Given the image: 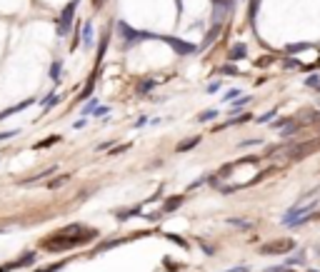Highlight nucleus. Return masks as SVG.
Here are the masks:
<instances>
[{"instance_id":"obj_4","label":"nucleus","mask_w":320,"mask_h":272,"mask_svg":"<svg viewBox=\"0 0 320 272\" xmlns=\"http://www.w3.org/2000/svg\"><path fill=\"white\" fill-rule=\"evenodd\" d=\"M230 8H233V0H215V10H213V23H215V25H220V23L225 20V15L230 13Z\"/></svg>"},{"instance_id":"obj_5","label":"nucleus","mask_w":320,"mask_h":272,"mask_svg":"<svg viewBox=\"0 0 320 272\" xmlns=\"http://www.w3.org/2000/svg\"><path fill=\"white\" fill-rule=\"evenodd\" d=\"M293 247H295V242L293 240H280V242H270V245H265L263 252H265V255H280V252H290Z\"/></svg>"},{"instance_id":"obj_16","label":"nucleus","mask_w":320,"mask_h":272,"mask_svg":"<svg viewBox=\"0 0 320 272\" xmlns=\"http://www.w3.org/2000/svg\"><path fill=\"white\" fill-rule=\"evenodd\" d=\"M58 95H55V92H50V95H48V100H45V108H53V105H58Z\"/></svg>"},{"instance_id":"obj_25","label":"nucleus","mask_w":320,"mask_h":272,"mask_svg":"<svg viewBox=\"0 0 320 272\" xmlns=\"http://www.w3.org/2000/svg\"><path fill=\"white\" fill-rule=\"evenodd\" d=\"M168 237H170V240H173V242H178V245H180V247H185V240H180V237H178V235H168Z\"/></svg>"},{"instance_id":"obj_19","label":"nucleus","mask_w":320,"mask_h":272,"mask_svg":"<svg viewBox=\"0 0 320 272\" xmlns=\"http://www.w3.org/2000/svg\"><path fill=\"white\" fill-rule=\"evenodd\" d=\"M303 262H305V260H303V255H298V257H290L285 265H303Z\"/></svg>"},{"instance_id":"obj_11","label":"nucleus","mask_w":320,"mask_h":272,"mask_svg":"<svg viewBox=\"0 0 320 272\" xmlns=\"http://www.w3.org/2000/svg\"><path fill=\"white\" fill-rule=\"evenodd\" d=\"M155 85H158V80H153V78H148V80H143V83L138 85V90H140V92H148V90H150V88H155Z\"/></svg>"},{"instance_id":"obj_27","label":"nucleus","mask_w":320,"mask_h":272,"mask_svg":"<svg viewBox=\"0 0 320 272\" xmlns=\"http://www.w3.org/2000/svg\"><path fill=\"white\" fill-rule=\"evenodd\" d=\"M93 3H95V8H100V5H103V0H93Z\"/></svg>"},{"instance_id":"obj_13","label":"nucleus","mask_w":320,"mask_h":272,"mask_svg":"<svg viewBox=\"0 0 320 272\" xmlns=\"http://www.w3.org/2000/svg\"><path fill=\"white\" fill-rule=\"evenodd\" d=\"M215 115H218V110H205V113H200V115H198V120H200V122H208V120H213Z\"/></svg>"},{"instance_id":"obj_22","label":"nucleus","mask_w":320,"mask_h":272,"mask_svg":"<svg viewBox=\"0 0 320 272\" xmlns=\"http://www.w3.org/2000/svg\"><path fill=\"white\" fill-rule=\"evenodd\" d=\"M273 118H275V113H265V115H263V118H260L258 122H270Z\"/></svg>"},{"instance_id":"obj_8","label":"nucleus","mask_w":320,"mask_h":272,"mask_svg":"<svg viewBox=\"0 0 320 272\" xmlns=\"http://www.w3.org/2000/svg\"><path fill=\"white\" fill-rule=\"evenodd\" d=\"M140 210H143L140 205H135V208H128V210H118V220H130L133 215H138Z\"/></svg>"},{"instance_id":"obj_24","label":"nucleus","mask_w":320,"mask_h":272,"mask_svg":"<svg viewBox=\"0 0 320 272\" xmlns=\"http://www.w3.org/2000/svg\"><path fill=\"white\" fill-rule=\"evenodd\" d=\"M108 113H110V108H98V110H95L98 118H100V115H108Z\"/></svg>"},{"instance_id":"obj_26","label":"nucleus","mask_w":320,"mask_h":272,"mask_svg":"<svg viewBox=\"0 0 320 272\" xmlns=\"http://www.w3.org/2000/svg\"><path fill=\"white\" fill-rule=\"evenodd\" d=\"M143 125H148L146 118H140V120H135V127H143Z\"/></svg>"},{"instance_id":"obj_12","label":"nucleus","mask_w":320,"mask_h":272,"mask_svg":"<svg viewBox=\"0 0 320 272\" xmlns=\"http://www.w3.org/2000/svg\"><path fill=\"white\" fill-rule=\"evenodd\" d=\"M200 143V138H193V140H188V143H183V145H178V152H185V150H190V148H195Z\"/></svg>"},{"instance_id":"obj_23","label":"nucleus","mask_w":320,"mask_h":272,"mask_svg":"<svg viewBox=\"0 0 320 272\" xmlns=\"http://www.w3.org/2000/svg\"><path fill=\"white\" fill-rule=\"evenodd\" d=\"M248 100H250V97H240V100H238V103H233V110H238V108H240V105H245V103H248Z\"/></svg>"},{"instance_id":"obj_10","label":"nucleus","mask_w":320,"mask_h":272,"mask_svg":"<svg viewBox=\"0 0 320 272\" xmlns=\"http://www.w3.org/2000/svg\"><path fill=\"white\" fill-rule=\"evenodd\" d=\"M240 58H245V45H233V50H230V60H240Z\"/></svg>"},{"instance_id":"obj_15","label":"nucleus","mask_w":320,"mask_h":272,"mask_svg":"<svg viewBox=\"0 0 320 272\" xmlns=\"http://www.w3.org/2000/svg\"><path fill=\"white\" fill-rule=\"evenodd\" d=\"M65 262H53V265H48V267H43V270H35V272H58Z\"/></svg>"},{"instance_id":"obj_20","label":"nucleus","mask_w":320,"mask_h":272,"mask_svg":"<svg viewBox=\"0 0 320 272\" xmlns=\"http://www.w3.org/2000/svg\"><path fill=\"white\" fill-rule=\"evenodd\" d=\"M305 85H308V88H310V85H313V88H318V85H320V83H318V75L308 78V80H305Z\"/></svg>"},{"instance_id":"obj_3","label":"nucleus","mask_w":320,"mask_h":272,"mask_svg":"<svg viewBox=\"0 0 320 272\" xmlns=\"http://www.w3.org/2000/svg\"><path fill=\"white\" fill-rule=\"evenodd\" d=\"M90 237H73V240H63V235H55V240H50L45 247L48 250H70V247H78V245H85Z\"/></svg>"},{"instance_id":"obj_21","label":"nucleus","mask_w":320,"mask_h":272,"mask_svg":"<svg viewBox=\"0 0 320 272\" xmlns=\"http://www.w3.org/2000/svg\"><path fill=\"white\" fill-rule=\"evenodd\" d=\"M13 135H18V130H10V132H0V140H8V138H13Z\"/></svg>"},{"instance_id":"obj_28","label":"nucleus","mask_w":320,"mask_h":272,"mask_svg":"<svg viewBox=\"0 0 320 272\" xmlns=\"http://www.w3.org/2000/svg\"><path fill=\"white\" fill-rule=\"evenodd\" d=\"M310 272H318V270H310Z\"/></svg>"},{"instance_id":"obj_7","label":"nucleus","mask_w":320,"mask_h":272,"mask_svg":"<svg viewBox=\"0 0 320 272\" xmlns=\"http://www.w3.org/2000/svg\"><path fill=\"white\" fill-rule=\"evenodd\" d=\"M83 45L93 48V23H85V28H83Z\"/></svg>"},{"instance_id":"obj_9","label":"nucleus","mask_w":320,"mask_h":272,"mask_svg":"<svg viewBox=\"0 0 320 272\" xmlns=\"http://www.w3.org/2000/svg\"><path fill=\"white\" fill-rule=\"evenodd\" d=\"M60 73H63V65L55 60L53 65H50V80H53V83H58L60 80Z\"/></svg>"},{"instance_id":"obj_1","label":"nucleus","mask_w":320,"mask_h":272,"mask_svg":"<svg viewBox=\"0 0 320 272\" xmlns=\"http://www.w3.org/2000/svg\"><path fill=\"white\" fill-rule=\"evenodd\" d=\"M75 5H78V0H70V3L63 8V13H60V20H58V35H68V32H70L73 18H75Z\"/></svg>"},{"instance_id":"obj_14","label":"nucleus","mask_w":320,"mask_h":272,"mask_svg":"<svg viewBox=\"0 0 320 272\" xmlns=\"http://www.w3.org/2000/svg\"><path fill=\"white\" fill-rule=\"evenodd\" d=\"M30 262H35V255H25L23 260H18L13 267H23V265H30Z\"/></svg>"},{"instance_id":"obj_17","label":"nucleus","mask_w":320,"mask_h":272,"mask_svg":"<svg viewBox=\"0 0 320 272\" xmlns=\"http://www.w3.org/2000/svg\"><path fill=\"white\" fill-rule=\"evenodd\" d=\"M238 95H240V90H238V88H233V90L225 92V97H223V100H225V103H230V100H233V97H238Z\"/></svg>"},{"instance_id":"obj_6","label":"nucleus","mask_w":320,"mask_h":272,"mask_svg":"<svg viewBox=\"0 0 320 272\" xmlns=\"http://www.w3.org/2000/svg\"><path fill=\"white\" fill-rule=\"evenodd\" d=\"M183 205V195H175V197H170L165 205H163V212H173V210H178Z\"/></svg>"},{"instance_id":"obj_18","label":"nucleus","mask_w":320,"mask_h":272,"mask_svg":"<svg viewBox=\"0 0 320 272\" xmlns=\"http://www.w3.org/2000/svg\"><path fill=\"white\" fill-rule=\"evenodd\" d=\"M230 225H235V227H250V222H245V220H230Z\"/></svg>"},{"instance_id":"obj_2","label":"nucleus","mask_w":320,"mask_h":272,"mask_svg":"<svg viewBox=\"0 0 320 272\" xmlns=\"http://www.w3.org/2000/svg\"><path fill=\"white\" fill-rule=\"evenodd\" d=\"M158 40L168 43V45L173 48L178 55H190V53H195V45H190V43H183V40H178V38H170V35H158Z\"/></svg>"}]
</instances>
